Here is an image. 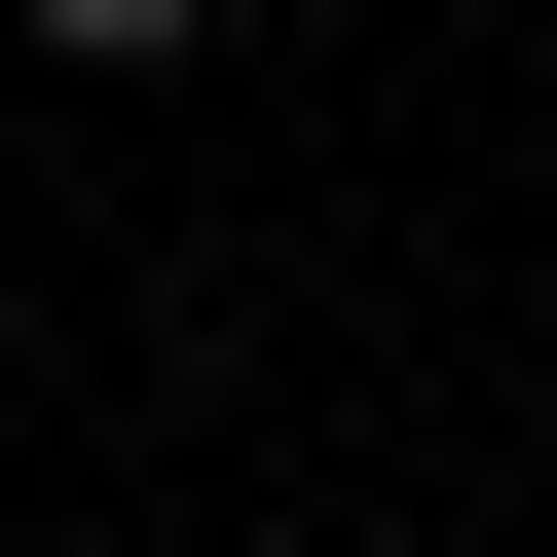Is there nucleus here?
I'll return each mask as SVG.
<instances>
[{
  "mask_svg": "<svg viewBox=\"0 0 557 557\" xmlns=\"http://www.w3.org/2000/svg\"><path fill=\"white\" fill-rule=\"evenodd\" d=\"M38 38H75V75H149V38H223V0H38Z\"/></svg>",
  "mask_w": 557,
  "mask_h": 557,
  "instance_id": "1",
  "label": "nucleus"
}]
</instances>
